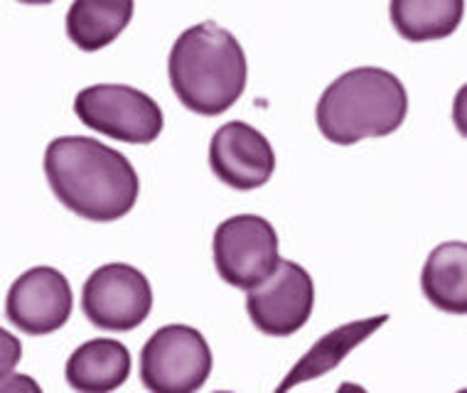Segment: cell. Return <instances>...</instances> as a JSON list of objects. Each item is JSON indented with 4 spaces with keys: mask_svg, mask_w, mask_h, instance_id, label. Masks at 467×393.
<instances>
[{
    "mask_svg": "<svg viewBox=\"0 0 467 393\" xmlns=\"http://www.w3.org/2000/svg\"><path fill=\"white\" fill-rule=\"evenodd\" d=\"M391 25L406 42L451 37L462 23L465 0H391Z\"/></svg>",
    "mask_w": 467,
    "mask_h": 393,
    "instance_id": "cell-15",
    "label": "cell"
},
{
    "mask_svg": "<svg viewBox=\"0 0 467 393\" xmlns=\"http://www.w3.org/2000/svg\"><path fill=\"white\" fill-rule=\"evenodd\" d=\"M389 315H374L367 320L347 322L342 327L327 332L323 339H317L303 359L288 371V377L283 378L278 391H288L293 386L310 381V378H320L325 374H330L332 369H337L339 364L347 359V354L357 349V346L367 342V339L377 332L381 325H387Z\"/></svg>",
    "mask_w": 467,
    "mask_h": 393,
    "instance_id": "cell-12",
    "label": "cell"
},
{
    "mask_svg": "<svg viewBox=\"0 0 467 393\" xmlns=\"http://www.w3.org/2000/svg\"><path fill=\"white\" fill-rule=\"evenodd\" d=\"M420 288L428 303L448 315L467 313V243L448 241L431 251L420 271Z\"/></svg>",
    "mask_w": 467,
    "mask_h": 393,
    "instance_id": "cell-13",
    "label": "cell"
},
{
    "mask_svg": "<svg viewBox=\"0 0 467 393\" xmlns=\"http://www.w3.org/2000/svg\"><path fill=\"white\" fill-rule=\"evenodd\" d=\"M246 293V313L254 327L268 337L296 335L298 329L306 327L313 315V275L296 261L281 258L274 274Z\"/></svg>",
    "mask_w": 467,
    "mask_h": 393,
    "instance_id": "cell-8",
    "label": "cell"
},
{
    "mask_svg": "<svg viewBox=\"0 0 467 393\" xmlns=\"http://www.w3.org/2000/svg\"><path fill=\"white\" fill-rule=\"evenodd\" d=\"M72 285L52 265H35L25 271L8 290L5 317L25 335L42 337L62 329L72 317Z\"/></svg>",
    "mask_w": 467,
    "mask_h": 393,
    "instance_id": "cell-9",
    "label": "cell"
},
{
    "mask_svg": "<svg viewBox=\"0 0 467 393\" xmlns=\"http://www.w3.org/2000/svg\"><path fill=\"white\" fill-rule=\"evenodd\" d=\"M212 349L200 329L165 325L140 352V381L153 393H194L212 374Z\"/></svg>",
    "mask_w": 467,
    "mask_h": 393,
    "instance_id": "cell-5",
    "label": "cell"
},
{
    "mask_svg": "<svg viewBox=\"0 0 467 393\" xmlns=\"http://www.w3.org/2000/svg\"><path fill=\"white\" fill-rule=\"evenodd\" d=\"M210 168L226 187L251 192L264 187L275 172L274 145L244 120H229L210 140Z\"/></svg>",
    "mask_w": 467,
    "mask_h": 393,
    "instance_id": "cell-10",
    "label": "cell"
},
{
    "mask_svg": "<svg viewBox=\"0 0 467 393\" xmlns=\"http://www.w3.org/2000/svg\"><path fill=\"white\" fill-rule=\"evenodd\" d=\"M74 113L87 129L130 145L158 140L165 116L153 97L126 84H94L74 98Z\"/></svg>",
    "mask_w": 467,
    "mask_h": 393,
    "instance_id": "cell-4",
    "label": "cell"
},
{
    "mask_svg": "<svg viewBox=\"0 0 467 393\" xmlns=\"http://www.w3.org/2000/svg\"><path fill=\"white\" fill-rule=\"evenodd\" d=\"M130 377V352L119 339L97 337L69 354L67 384L81 393H111Z\"/></svg>",
    "mask_w": 467,
    "mask_h": 393,
    "instance_id": "cell-11",
    "label": "cell"
},
{
    "mask_svg": "<svg viewBox=\"0 0 467 393\" xmlns=\"http://www.w3.org/2000/svg\"><path fill=\"white\" fill-rule=\"evenodd\" d=\"M214 265L219 278L232 288L251 290L274 274L278 256V233L268 219L236 214L224 219L214 232Z\"/></svg>",
    "mask_w": 467,
    "mask_h": 393,
    "instance_id": "cell-6",
    "label": "cell"
},
{
    "mask_svg": "<svg viewBox=\"0 0 467 393\" xmlns=\"http://www.w3.org/2000/svg\"><path fill=\"white\" fill-rule=\"evenodd\" d=\"M17 3H25V5H49L55 0H17Z\"/></svg>",
    "mask_w": 467,
    "mask_h": 393,
    "instance_id": "cell-18",
    "label": "cell"
},
{
    "mask_svg": "<svg viewBox=\"0 0 467 393\" xmlns=\"http://www.w3.org/2000/svg\"><path fill=\"white\" fill-rule=\"evenodd\" d=\"M10 388H35V391H40V386L35 384L33 378L17 377V374H13V371L0 381V391H10Z\"/></svg>",
    "mask_w": 467,
    "mask_h": 393,
    "instance_id": "cell-17",
    "label": "cell"
},
{
    "mask_svg": "<svg viewBox=\"0 0 467 393\" xmlns=\"http://www.w3.org/2000/svg\"><path fill=\"white\" fill-rule=\"evenodd\" d=\"M170 87L187 111L222 116L246 88V55L239 40L214 20L192 25L168 57Z\"/></svg>",
    "mask_w": 467,
    "mask_h": 393,
    "instance_id": "cell-2",
    "label": "cell"
},
{
    "mask_svg": "<svg viewBox=\"0 0 467 393\" xmlns=\"http://www.w3.org/2000/svg\"><path fill=\"white\" fill-rule=\"evenodd\" d=\"M81 310L94 327L130 332L140 327L153 310V288L133 265L106 264L84 283Z\"/></svg>",
    "mask_w": 467,
    "mask_h": 393,
    "instance_id": "cell-7",
    "label": "cell"
},
{
    "mask_svg": "<svg viewBox=\"0 0 467 393\" xmlns=\"http://www.w3.org/2000/svg\"><path fill=\"white\" fill-rule=\"evenodd\" d=\"M45 175L59 204L101 224L126 217L140 192L129 158L97 138H55L45 150Z\"/></svg>",
    "mask_w": 467,
    "mask_h": 393,
    "instance_id": "cell-1",
    "label": "cell"
},
{
    "mask_svg": "<svg viewBox=\"0 0 467 393\" xmlns=\"http://www.w3.org/2000/svg\"><path fill=\"white\" fill-rule=\"evenodd\" d=\"M20 359H23V342L16 335H10L5 327H0V381L10 371H16Z\"/></svg>",
    "mask_w": 467,
    "mask_h": 393,
    "instance_id": "cell-16",
    "label": "cell"
},
{
    "mask_svg": "<svg viewBox=\"0 0 467 393\" xmlns=\"http://www.w3.org/2000/svg\"><path fill=\"white\" fill-rule=\"evenodd\" d=\"M133 0H74L67 10V37L81 52L109 47L133 20Z\"/></svg>",
    "mask_w": 467,
    "mask_h": 393,
    "instance_id": "cell-14",
    "label": "cell"
},
{
    "mask_svg": "<svg viewBox=\"0 0 467 393\" xmlns=\"http://www.w3.org/2000/svg\"><path fill=\"white\" fill-rule=\"evenodd\" d=\"M409 94L396 74L381 67H357L325 88L315 109L317 129L335 145L384 138L401 129Z\"/></svg>",
    "mask_w": 467,
    "mask_h": 393,
    "instance_id": "cell-3",
    "label": "cell"
}]
</instances>
